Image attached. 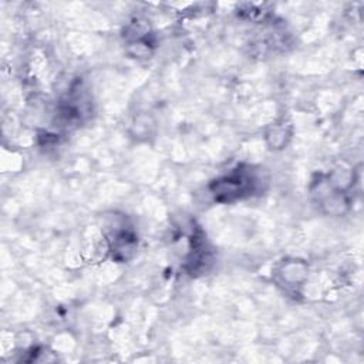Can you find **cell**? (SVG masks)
I'll list each match as a JSON object with an SVG mask.
<instances>
[{
  "instance_id": "1",
  "label": "cell",
  "mask_w": 364,
  "mask_h": 364,
  "mask_svg": "<svg viewBox=\"0 0 364 364\" xmlns=\"http://www.w3.org/2000/svg\"><path fill=\"white\" fill-rule=\"evenodd\" d=\"M257 179L252 171L236 169L230 175L223 176L212 185L215 199L230 202L233 199H240L249 196L256 189Z\"/></svg>"
}]
</instances>
